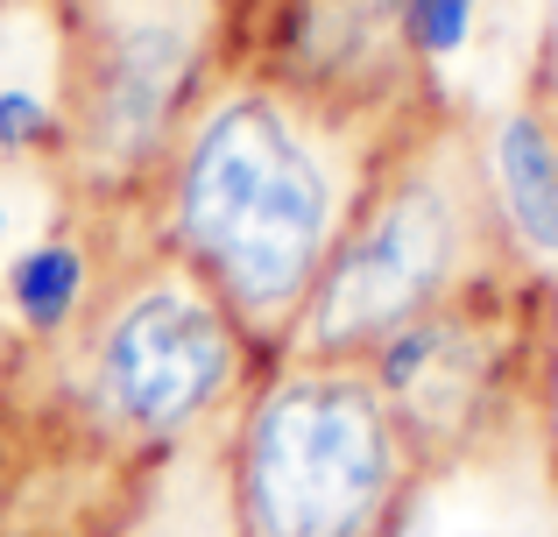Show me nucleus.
Here are the masks:
<instances>
[{
    "label": "nucleus",
    "instance_id": "obj_3",
    "mask_svg": "<svg viewBox=\"0 0 558 537\" xmlns=\"http://www.w3.org/2000/svg\"><path fill=\"white\" fill-rule=\"evenodd\" d=\"M502 220H495L481 149L438 107H410L389 127L361 206L347 220L326 276L312 283L283 354L298 361H368L389 332L438 304L502 276Z\"/></svg>",
    "mask_w": 558,
    "mask_h": 537
},
{
    "label": "nucleus",
    "instance_id": "obj_1",
    "mask_svg": "<svg viewBox=\"0 0 558 537\" xmlns=\"http://www.w3.org/2000/svg\"><path fill=\"white\" fill-rule=\"evenodd\" d=\"M396 121L233 57L156 170L142 234L276 361Z\"/></svg>",
    "mask_w": 558,
    "mask_h": 537
},
{
    "label": "nucleus",
    "instance_id": "obj_9",
    "mask_svg": "<svg viewBox=\"0 0 558 537\" xmlns=\"http://www.w3.org/2000/svg\"><path fill=\"white\" fill-rule=\"evenodd\" d=\"M107 537H233L227 488H219V431L142 474V488L107 524Z\"/></svg>",
    "mask_w": 558,
    "mask_h": 537
},
{
    "label": "nucleus",
    "instance_id": "obj_4",
    "mask_svg": "<svg viewBox=\"0 0 558 537\" xmlns=\"http://www.w3.org/2000/svg\"><path fill=\"white\" fill-rule=\"evenodd\" d=\"M233 0H50L57 184L78 206L135 212L198 99L241 57Z\"/></svg>",
    "mask_w": 558,
    "mask_h": 537
},
{
    "label": "nucleus",
    "instance_id": "obj_13",
    "mask_svg": "<svg viewBox=\"0 0 558 537\" xmlns=\"http://www.w3.org/2000/svg\"><path fill=\"white\" fill-rule=\"evenodd\" d=\"M0 481H8V460H0Z\"/></svg>",
    "mask_w": 558,
    "mask_h": 537
},
{
    "label": "nucleus",
    "instance_id": "obj_7",
    "mask_svg": "<svg viewBox=\"0 0 558 537\" xmlns=\"http://www.w3.org/2000/svg\"><path fill=\"white\" fill-rule=\"evenodd\" d=\"M381 537H558V481L537 431H495L452 460H424Z\"/></svg>",
    "mask_w": 558,
    "mask_h": 537
},
{
    "label": "nucleus",
    "instance_id": "obj_6",
    "mask_svg": "<svg viewBox=\"0 0 558 537\" xmlns=\"http://www.w3.org/2000/svg\"><path fill=\"white\" fill-rule=\"evenodd\" d=\"M361 368L375 375L381 403L396 411L417 467L424 460H452L466 446L509 431L517 425L509 403H517V382H523L517 375L523 368V326L509 312L502 276H488L466 297L410 318Z\"/></svg>",
    "mask_w": 558,
    "mask_h": 537
},
{
    "label": "nucleus",
    "instance_id": "obj_2",
    "mask_svg": "<svg viewBox=\"0 0 558 537\" xmlns=\"http://www.w3.org/2000/svg\"><path fill=\"white\" fill-rule=\"evenodd\" d=\"M262 368L269 354L227 318V304L142 234L64 340L8 361L0 453L149 474L213 439Z\"/></svg>",
    "mask_w": 558,
    "mask_h": 537
},
{
    "label": "nucleus",
    "instance_id": "obj_12",
    "mask_svg": "<svg viewBox=\"0 0 558 537\" xmlns=\"http://www.w3.org/2000/svg\"><path fill=\"white\" fill-rule=\"evenodd\" d=\"M8 361H14V340H8V326H0V375H8Z\"/></svg>",
    "mask_w": 558,
    "mask_h": 537
},
{
    "label": "nucleus",
    "instance_id": "obj_5",
    "mask_svg": "<svg viewBox=\"0 0 558 537\" xmlns=\"http://www.w3.org/2000/svg\"><path fill=\"white\" fill-rule=\"evenodd\" d=\"M410 481L417 453L361 361L276 354L219 425L233 537H381Z\"/></svg>",
    "mask_w": 558,
    "mask_h": 537
},
{
    "label": "nucleus",
    "instance_id": "obj_8",
    "mask_svg": "<svg viewBox=\"0 0 558 537\" xmlns=\"http://www.w3.org/2000/svg\"><path fill=\"white\" fill-rule=\"evenodd\" d=\"M481 178H488L509 248L558 263V113L545 99H517V107H502L488 121Z\"/></svg>",
    "mask_w": 558,
    "mask_h": 537
},
{
    "label": "nucleus",
    "instance_id": "obj_10",
    "mask_svg": "<svg viewBox=\"0 0 558 537\" xmlns=\"http://www.w3.org/2000/svg\"><path fill=\"white\" fill-rule=\"evenodd\" d=\"M381 28H389V57H396V71H403V85L417 93L410 71L452 64L481 28V0H389V22Z\"/></svg>",
    "mask_w": 558,
    "mask_h": 537
},
{
    "label": "nucleus",
    "instance_id": "obj_11",
    "mask_svg": "<svg viewBox=\"0 0 558 537\" xmlns=\"http://www.w3.org/2000/svg\"><path fill=\"white\" fill-rule=\"evenodd\" d=\"M537 446H545V467L558 481V340H551V361H545V403H537Z\"/></svg>",
    "mask_w": 558,
    "mask_h": 537
}]
</instances>
